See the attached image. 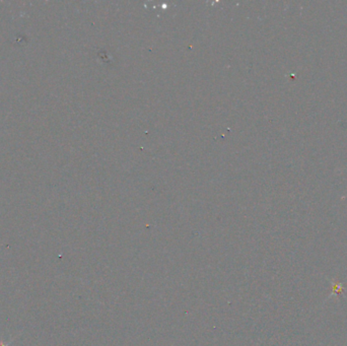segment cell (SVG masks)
<instances>
[{"label": "cell", "instance_id": "6da1fadb", "mask_svg": "<svg viewBox=\"0 0 347 346\" xmlns=\"http://www.w3.org/2000/svg\"><path fill=\"white\" fill-rule=\"evenodd\" d=\"M13 340H14V338H12L11 340H9L7 343H3V342H0V346H9L12 342H13Z\"/></svg>", "mask_w": 347, "mask_h": 346}]
</instances>
